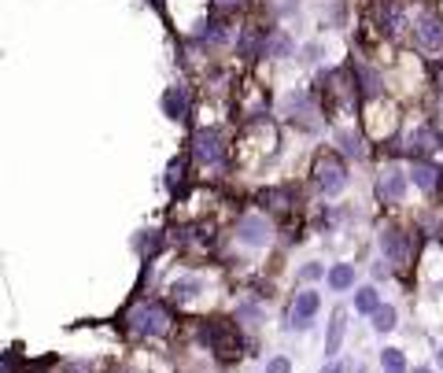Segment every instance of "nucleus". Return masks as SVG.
<instances>
[{
    "mask_svg": "<svg viewBox=\"0 0 443 373\" xmlns=\"http://www.w3.org/2000/svg\"><path fill=\"white\" fill-rule=\"evenodd\" d=\"M122 325L133 340H166L178 329V314L170 299H133L122 310Z\"/></svg>",
    "mask_w": 443,
    "mask_h": 373,
    "instance_id": "1",
    "label": "nucleus"
},
{
    "mask_svg": "<svg viewBox=\"0 0 443 373\" xmlns=\"http://www.w3.org/2000/svg\"><path fill=\"white\" fill-rule=\"evenodd\" d=\"M196 336L214 358H218V366H233L244 355H251L244 329H240L233 318H204L199 329H196Z\"/></svg>",
    "mask_w": 443,
    "mask_h": 373,
    "instance_id": "2",
    "label": "nucleus"
},
{
    "mask_svg": "<svg viewBox=\"0 0 443 373\" xmlns=\"http://www.w3.org/2000/svg\"><path fill=\"white\" fill-rule=\"evenodd\" d=\"M310 185L318 196H340L348 189V159L336 148H322L310 163Z\"/></svg>",
    "mask_w": 443,
    "mask_h": 373,
    "instance_id": "3",
    "label": "nucleus"
},
{
    "mask_svg": "<svg viewBox=\"0 0 443 373\" xmlns=\"http://www.w3.org/2000/svg\"><path fill=\"white\" fill-rule=\"evenodd\" d=\"M225 159H230V140H225L222 130H214V126H204V130H196L192 140H189V163H196L199 170H222Z\"/></svg>",
    "mask_w": 443,
    "mask_h": 373,
    "instance_id": "4",
    "label": "nucleus"
},
{
    "mask_svg": "<svg viewBox=\"0 0 443 373\" xmlns=\"http://www.w3.org/2000/svg\"><path fill=\"white\" fill-rule=\"evenodd\" d=\"M377 240H381V255H384V263H388L395 274L399 270H406L410 263H414V233L406 225H399V222H388L377 233Z\"/></svg>",
    "mask_w": 443,
    "mask_h": 373,
    "instance_id": "5",
    "label": "nucleus"
},
{
    "mask_svg": "<svg viewBox=\"0 0 443 373\" xmlns=\"http://www.w3.org/2000/svg\"><path fill=\"white\" fill-rule=\"evenodd\" d=\"M274 222L266 218L263 211H244L237 218V225H233V240L240 244V248H248V251H263V248H270L274 244Z\"/></svg>",
    "mask_w": 443,
    "mask_h": 373,
    "instance_id": "6",
    "label": "nucleus"
},
{
    "mask_svg": "<svg viewBox=\"0 0 443 373\" xmlns=\"http://www.w3.org/2000/svg\"><path fill=\"white\" fill-rule=\"evenodd\" d=\"M318 314H322V292L314 289V284L310 289H299L289 303V314H284V329H289V333H307Z\"/></svg>",
    "mask_w": 443,
    "mask_h": 373,
    "instance_id": "7",
    "label": "nucleus"
},
{
    "mask_svg": "<svg viewBox=\"0 0 443 373\" xmlns=\"http://www.w3.org/2000/svg\"><path fill=\"white\" fill-rule=\"evenodd\" d=\"M406 185H410V174L399 163H384L377 170V181H373V192L384 207H399L406 199Z\"/></svg>",
    "mask_w": 443,
    "mask_h": 373,
    "instance_id": "8",
    "label": "nucleus"
},
{
    "mask_svg": "<svg viewBox=\"0 0 443 373\" xmlns=\"http://www.w3.org/2000/svg\"><path fill=\"white\" fill-rule=\"evenodd\" d=\"M439 133L432 130V126H418L414 133H406L403 137V152L410 155L414 163H432V155L439 152Z\"/></svg>",
    "mask_w": 443,
    "mask_h": 373,
    "instance_id": "9",
    "label": "nucleus"
},
{
    "mask_svg": "<svg viewBox=\"0 0 443 373\" xmlns=\"http://www.w3.org/2000/svg\"><path fill=\"white\" fill-rule=\"evenodd\" d=\"M204 296V274H181L178 281L166 284V299L170 307H196V299Z\"/></svg>",
    "mask_w": 443,
    "mask_h": 373,
    "instance_id": "10",
    "label": "nucleus"
},
{
    "mask_svg": "<svg viewBox=\"0 0 443 373\" xmlns=\"http://www.w3.org/2000/svg\"><path fill=\"white\" fill-rule=\"evenodd\" d=\"M344 336H348V310L336 307L333 314H329V329H325V362H333V358H340V348H344Z\"/></svg>",
    "mask_w": 443,
    "mask_h": 373,
    "instance_id": "11",
    "label": "nucleus"
},
{
    "mask_svg": "<svg viewBox=\"0 0 443 373\" xmlns=\"http://www.w3.org/2000/svg\"><path fill=\"white\" fill-rule=\"evenodd\" d=\"M414 34H418V45L421 48H428V52L443 48V19L432 15V11H421L418 22H414Z\"/></svg>",
    "mask_w": 443,
    "mask_h": 373,
    "instance_id": "12",
    "label": "nucleus"
},
{
    "mask_svg": "<svg viewBox=\"0 0 443 373\" xmlns=\"http://www.w3.org/2000/svg\"><path fill=\"white\" fill-rule=\"evenodd\" d=\"M410 181L418 185L425 196H439V189H443V170L436 163H410Z\"/></svg>",
    "mask_w": 443,
    "mask_h": 373,
    "instance_id": "13",
    "label": "nucleus"
},
{
    "mask_svg": "<svg viewBox=\"0 0 443 373\" xmlns=\"http://www.w3.org/2000/svg\"><path fill=\"white\" fill-rule=\"evenodd\" d=\"M189 166H192V163H189V155H178V159L166 166V178H163V181H166V192L174 196V199H178V196L185 192V185H192V174H189Z\"/></svg>",
    "mask_w": 443,
    "mask_h": 373,
    "instance_id": "14",
    "label": "nucleus"
},
{
    "mask_svg": "<svg viewBox=\"0 0 443 373\" xmlns=\"http://www.w3.org/2000/svg\"><path fill=\"white\" fill-rule=\"evenodd\" d=\"M355 281H359V270H355V263H336V266H329V274H325V284L333 292H351Z\"/></svg>",
    "mask_w": 443,
    "mask_h": 373,
    "instance_id": "15",
    "label": "nucleus"
},
{
    "mask_svg": "<svg viewBox=\"0 0 443 373\" xmlns=\"http://www.w3.org/2000/svg\"><path fill=\"white\" fill-rule=\"evenodd\" d=\"M381 303H384V299H381L377 284H362V289H355V310H359L362 318H369V314H373Z\"/></svg>",
    "mask_w": 443,
    "mask_h": 373,
    "instance_id": "16",
    "label": "nucleus"
},
{
    "mask_svg": "<svg viewBox=\"0 0 443 373\" xmlns=\"http://www.w3.org/2000/svg\"><path fill=\"white\" fill-rule=\"evenodd\" d=\"M185 111H189V93H185L181 85L166 89L163 93V114H170V119H185Z\"/></svg>",
    "mask_w": 443,
    "mask_h": 373,
    "instance_id": "17",
    "label": "nucleus"
},
{
    "mask_svg": "<svg viewBox=\"0 0 443 373\" xmlns=\"http://www.w3.org/2000/svg\"><path fill=\"white\" fill-rule=\"evenodd\" d=\"M369 322H373V333H381V336H388L392 329L399 325V307H392V303H381L373 314H369Z\"/></svg>",
    "mask_w": 443,
    "mask_h": 373,
    "instance_id": "18",
    "label": "nucleus"
},
{
    "mask_svg": "<svg viewBox=\"0 0 443 373\" xmlns=\"http://www.w3.org/2000/svg\"><path fill=\"white\" fill-rule=\"evenodd\" d=\"M263 318H266V310H263L259 303H240V307L233 310V322L244 329V333H248V329H259Z\"/></svg>",
    "mask_w": 443,
    "mask_h": 373,
    "instance_id": "19",
    "label": "nucleus"
},
{
    "mask_svg": "<svg viewBox=\"0 0 443 373\" xmlns=\"http://www.w3.org/2000/svg\"><path fill=\"white\" fill-rule=\"evenodd\" d=\"M381 369L384 373H410L403 348H381Z\"/></svg>",
    "mask_w": 443,
    "mask_h": 373,
    "instance_id": "20",
    "label": "nucleus"
},
{
    "mask_svg": "<svg viewBox=\"0 0 443 373\" xmlns=\"http://www.w3.org/2000/svg\"><path fill=\"white\" fill-rule=\"evenodd\" d=\"M266 55H277V60H284V55L292 52V37L289 34H270L266 37V45H263Z\"/></svg>",
    "mask_w": 443,
    "mask_h": 373,
    "instance_id": "21",
    "label": "nucleus"
},
{
    "mask_svg": "<svg viewBox=\"0 0 443 373\" xmlns=\"http://www.w3.org/2000/svg\"><path fill=\"white\" fill-rule=\"evenodd\" d=\"M266 373H292V358L289 355H274L266 362Z\"/></svg>",
    "mask_w": 443,
    "mask_h": 373,
    "instance_id": "22",
    "label": "nucleus"
},
{
    "mask_svg": "<svg viewBox=\"0 0 443 373\" xmlns=\"http://www.w3.org/2000/svg\"><path fill=\"white\" fill-rule=\"evenodd\" d=\"M325 274H329V270H325L322 263H307V266H303V281H322Z\"/></svg>",
    "mask_w": 443,
    "mask_h": 373,
    "instance_id": "23",
    "label": "nucleus"
},
{
    "mask_svg": "<svg viewBox=\"0 0 443 373\" xmlns=\"http://www.w3.org/2000/svg\"><path fill=\"white\" fill-rule=\"evenodd\" d=\"M322 373H351V362L348 358H333V362H325Z\"/></svg>",
    "mask_w": 443,
    "mask_h": 373,
    "instance_id": "24",
    "label": "nucleus"
},
{
    "mask_svg": "<svg viewBox=\"0 0 443 373\" xmlns=\"http://www.w3.org/2000/svg\"><path fill=\"white\" fill-rule=\"evenodd\" d=\"M0 373H15V355H0Z\"/></svg>",
    "mask_w": 443,
    "mask_h": 373,
    "instance_id": "25",
    "label": "nucleus"
},
{
    "mask_svg": "<svg viewBox=\"0 0 443 373\" xmlns=\"http://www.w3.org/2000/svg\"><path fill=\"white\" fill-rule=\"evenodd\" d=\"M436 366L443 369V343H439V351H436Z\"/></svg>",
    "mask_w": 443,
    "mask_h": 373,
    "instance_id": "26",
    "label": "nucleus"
},
{
    "mask_svg": "<svg viewBox=\"0 0 443 373\" xmlns=\"http://www.w3.org/2000/svg\"><path fill=\"white\" fill-rule=\"evenodd\" d=\"M218 4H222V8H233V4H240V0H218Z\"/></svg>",
    "mask_w": 443,
    "mask_h": 373,
    "instance_id": "27",
    "label": "nucleus"
},
{
    "mask_svg": "<svg viewBox=\"0 0 443 373\" xmlns=\"http://www.w3.org/2000/svg\"><path fill=\"white\" fill-rule=\"evenodd\" d=\"M410 373H432V369H428V366H414Z\"/></svg>",
    "mask_w": 443,
    "mask_h": 373,
    "instance_id": "28",
    "label": "nucleus"
},
{
    "mask_svg": "<svg viewBox=\"0 0 443 373\" xmlns=\"http://www.w3.org/2000/svg\"><path fill=\"white\" fill-rule=\"evenodd\" d=\"M119 373H133V369H119Z\"/></svg>",
    "mask_w": 443,
    "mask_h": 373,
    "instance_id": "29",
    "label": "nucleus"
},
{
    "mask_svg": "<svg viewBox=\"0 0 443 373\" xmlns=\"http://www.w3.org/2000/svg\"><path fill=\"white\" fill-rule=\"evenodd\" d=\"M152 4H163V0H152Z\"/></svg>",
    "mask_w": 443,
    "mask_h": 373,
    "instance_id": "30",
    "label": "nucleus"
}]
</instances>
